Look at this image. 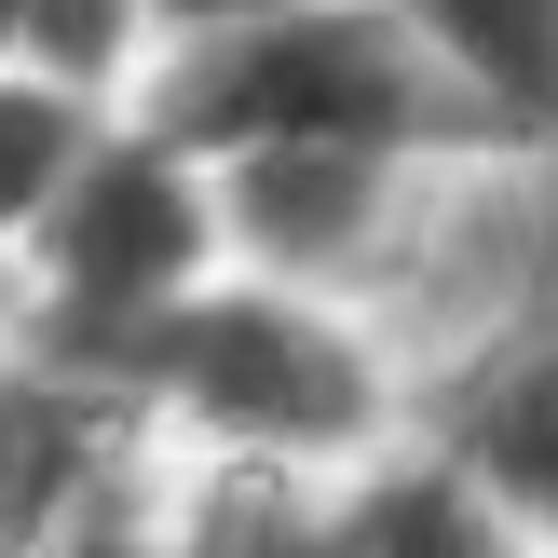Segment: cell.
<instances>
[{
	"mask_svg": "<svg viewBox=\"0 0 558 558\" xmlns=\"http://www.w3.org/2000/svg\"><path fill=\"white\" fill-rule=\"evenodd\" d=\"M136 423L178 477H287L341 490L409 436V341L354 300L272 287V272H218L178 327L123 368Z\"/></svg>",
	"mask_w": 558,
	"mask_h": 558,
	"instance_id": "6da1fadb",
	"label": "cell"
},
{
	"mask_svg": "<svg viewBox=\"0 0 558 558\" xmlns=\"http://www.w3.org/2000/svg\"><path fill=\"white\" fill-rule=\"evenodd\" d=\"M150 109L191 163H259V150H368V163H477L436 96V69L409 54L396 0H287L259 27L178 41L150 69Z\"/></svg>",
	"mask_w": 558,
	"mask_h": 558,
	"instance_id": "7a4b0ae2",
	"label": "cell"
},
{
	"mask_svg": "<svg viewBox=\"0 0 558 558\" xmlns=\"http://www.w3.org/2000/svg\"><path fill=\"white\" fill-rule=\"evenodd\" d=\"M14 259H27V327H41V354L123 381L136 354L232 272V232H218V178L150 109H123Z\"/></svg>",
	"mask_w": 558,
	"mask_h": 558,
	"instance_id": "3957f363",
	"label": "cell"
},
{
	"mask_svg": "<svg viewBox=\"0 0 558 558\" xmlns=\"http://www.w3.org/2000/svg\"><path fill=\"white\" fill-rule=\"evenodd\" d=\"M409 436L532 558H558V287L518 300V314H490V327H463L450 354H423Z\"/></svg>",
	"mask_w": 558,
	"mask_h": 558,
	"instance_id": "277c9868",
	"label": "cell"
},
{
	"mask_svg": "<svg viewBox=\"0 0 558 558\" xmlns=\"http://www.w3.org/2000/svg\"><path fill=\"white\" fill-rule=\"evenodd\" d=\"M477 163H558V0H396Z\"/></svg>",
	"mask_w": 558,
	"mask_h": 558,
	"instance_id": "5b68a950",
	"label": "cell"
},
{
	"mask_svg": "<svg viewBox=\"0 0 558 558\" xmlns=\"http://www.w3.org/2000/svg\"><path fill=\"white\" fill-rule=\"evenodd\" d=\"M327 558H532L423 436H396L381 463H354L327 490Z\"/></svg>",
	"mask_w": 558,
	"mask_h": 558,
	"instance_id": "8992f818",
	"label": "cell"
},
{
	"mask_svg": "<svg viewBox=\"0 0 558 558\" xmlns=\"http://www.w3.org/2000/svg\"><path fill=\"white\" fill-rule=\"evenodd\" d=\"M123 123L109 96H69V82H41V69H0V245H27L54 218V191L82 178V150Z\"/></svg>",
	"mask_w": 558,
	"mask_h": 558,
	"instance_id": "52a82bcc",
	"label": "cell"
},
{
	"mask_svg": "<svg viewBox=\"0 0 558 558\" xmlns=\"http://www.w3.org/2000/svg\"><path fill=\"white\" fill-rule=\"evenodd\" d=\"M259 14H287V0H150V41L178 54V41H218V27H259ZM150 54V69H163Z\"/></svg>",
	"mask_w": 558,
	"mask_h": 558,
	"instance_id": "ba28073f",
	"label": "cell"
},
{
	"mask_svg": "<svg viewBox=\"0 0 558 558\" xmlns=\"http://www.w3.org/2000/svg\"><path fill=\"white\" fill-rule=\"evenodd\" d=\"M27 354H41V327H27V259L0 245V381H14Z\"/></svg>",
	"mask_w": 558,
	"mask_h": 558,
	"instance_id": "9c48e42d",
	"label": "cell"
}]
</instances>
